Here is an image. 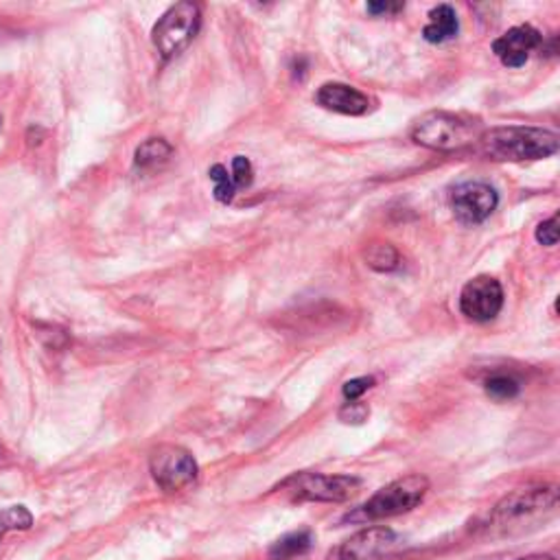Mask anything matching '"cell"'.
Returning a JSON list of instances; mask_svg holds the SVG:
<instances>
[{"mask_svg":"<svg viewBox=\"0 0 560 560\" xmlns=\"http://www.w3.org/2000/svg\"><path fill=\"white\" fill-rule=\"evenodd\" d=\"M480 151L499 162L543 160L558 151V134L540 127H493L480 134Z\"/></svg>","mask_w":560,"mask_h":560,"instance_id":"1","label":"cell"},{"mask_svg":"<svg viewBox=\"0 0 560 560\" xmlns=\"http://www.w3.org/2000/svg\"><path fill=\"white\" fill-rule=\"evenodd\" d=\"M430 493V480L425 475L412 473L390 482L372 495L357 512L348 514L350 521H382L412 512L419 508Z\"/></svg>","mask_w":560,"mask_h":560,"instance_id":"2","label":"cell"},{"mask_svg":"<svg viewBox=\"0 0 560 560\" xmlns=\"http://www.w3.org/2000/svg\"><path fill=\"white\" fill-rule=\"evenodd\" d=\"M480 121L453 112H430L412 127V140L434 151H458L477 142Z\"/></svg>","mask_w":560,"mask_h":560,"instance_id":"3","label":"cell"},{"mask_svg":"<svg viewBox=\"0 0 560 560\" xmlns=\"http://www.w3.org/2000/svg\"><path fill=\"white\" fill-rule=\"evenodd\" d=\"M202 25V12L196 3H177L169 8L162 18L153 25L151 42L155 51L171 60L194 42Z\"/></svg>","mask_w":560,"mask_h":560,"instance_id":"4","label":"cell"},{"mask_svg":"<svg viewBox=\"0 0 560 560\" xmlns=\"http://www.w3.org/2000/svg\"><path fill=\"white\" fill-rule=\"evenodd\" d=\"M558 506L556 486H532L519 488L506 495L493 510L488 525L499 530H512L523 521H532L545 512H551Z\"/></svg>","mask_w":560,"mask_h":560,"instance_id":"5","label":"cell"},{"mask_svg":"<svg viewBox=\"0 0 560 560\" xmlns=\"http://www.w3.org/2000/svg\"><path fill=\"white\" fill-rule=\"evenodd\" d=\"M361 480L354 475H324V473H298L281 484L283 490L296 501L315 503H344L361 490Z\"/></svg>","mask_w":560,"mask_h":560,"instance_id":"6","label":"cell"},{"mask_svg":"<svg viewBox=\"0 0 560 560\" xmlns=\"http://www.w3.org/2000/svg\"><path fill=\"white\" fill-rule=\"evenodd\" d=\"M151 477L164 493H177L189 488L198 480V462L196 458L175 445H162L151 453L149 460Z\"/></svg>","mask_w":560,"mask_h":560,"instance_id":"7","label":"cell"},{"mask_svg":"<svg viewBox=\"0 0 560 560\" xmlns=\"http://www.w3.org/2000/svg\"><path fill=\"white\" fill-rule=\"evenodd\" d=\"M403 549V538L386 525L354 532L337 549V560H393Z\"/></svg>","mask_w":560,"mask_h":560,"instance_id":"8","label":"cell"},{"mask_svg":"<svg viewBox=\"0 0 560 560\" xmlns=\"http://www.w3.org/2000/svg\"><path fill=\"white\" fill-rule=\"evenodd\" d=\"M449 204L460 224L477 226L493 215L499 196L486 182H462L449 194Z\"/></svg>","mask_w":560,"mask_h":560,"instance_id":"9","label":"cell"},{"mask_svg":"<svg viewBox=\"0 0 560 560\" xmlns=\"http://www.w3.org/2000/svg\"><path fill=\"white\" fill-rule=\"evenodd\" d=\"M503 309V287L493 276H475L460 294V311L473 322H490Z\"/></svg>","mask_w":560,"mask_h":560,"instance_id":"10","label":"cell"},{"mask_svg":"<svg viewBox=\"0 0 560 560\" xmlns=\"http://www.w3.org/2000/svg\"><path fill=\"white\" fill-rule=\"evenodd\" d=\"M540 32L530 25H519L493 42V53L501 60L503 66L521 69L527 62L530 53L540 47Z\"/></svg>","mask_w":560,"mask_h":560,"instance_id":"11","label":"cell"},{"mask_svg":"<svg viewBox=\"0 0 560 560\" xmlns=\"http://www.w3.org/2000/svg\"><path fill=\"white\" fill-rule=\"evenodd\" d=\"M315 101L324 110L346 116H361L370 108V99L361 90L339 82H328L320 86V90L315 92Z\"/></svg>","mask_w":560,"mask_h":560,"instance_id":"12","label":"cell"},{"mask_svg":"<svg viewBox=\"0 0 560 560\" xmlns=\"http://www.w3.org/2000/svg\"><path fill=\"white\" fill-rule=\"evenodd\" d=\"M458 32H460V21L456 10L451 5H438L430 12V23L423 29V38L432 45H443L453 40Z\"/></svg>","mask_w":560,"mask_h":560,"instance_id":"13","label":"cell"},{"mask_svg":"<svg viewBox=\"0 0 560 560\" xmlns=\"http://www.w3.org/2000/svg\"><path fill=\"white\" fill-rule=\"evenodd\" d=\"M173 153V147L164 138L145 140L134 153V166L140 171H151L162 166Z\"/></svg>","mask_w":560,"mask_h":560,"instance_id":"14","label":"cell"},{"mask_svg":"<svg viewBox=\"0 0 560 560\" xmlns=\"http://www.w3.org/2000/svg\"><path fill=\"white\" fill-rule=\"evenodd\" d=\"M311 545H313L311 532H307V530L291 532L274 543V547L270 549V556H272V560H296V558L304 556L311 549Z\"/></svg>","mask_w":560,"mask_h":560,"instance_id":"15","label":"cell"},{"mask_svg":"<svg viewBox=\"0 0 560 560\" xmlns=\"http://www.w3.org/2000/svg\"><path fill=\"white\" fill-rule=\"evenodd\" d=\"M365 265L375 272H395L401 265V254L393 244L379 241V244H370L363 252Z\"/></svg>","mask_w":560,"mask_h":560,"instance_id":"16","label":"cell"},{"mask_svg":"<svg viewBox=\"0 0 560 560\" xmlns=\"http://www.w3.org/2000/svg\"><path fill=\"white\" fill-rule=\"evenodd\" d=\"M484 390L495 401H512L519 397L521 384L512 375H493L490 379H486Z\"/></svg>","mask_w":560,"mask_h":560,"instance_id":"17","label":"cell"},{"mask_svg":"<svg viewBox=\"0 0 560 560\" xmlns=\"http://www.w3.org/2000/svg\"><path fill=\"white\" fill-rule=\"evenodd\" d=\"M209 175L215 182V191H213L215 200L222 202V204H231L235 200L237 191H239L237 186H235V182H233L231 171L224 164H215V166H211Z\"/></svg>","mask_w":560,"mask_h":560,"instance_id":"18","label":"cell"},{"mask_svg":"<svg viewBox=\"0 0 560 560\" xmlns=\"http://www.w3.org/2000/svg\"><path fill=\"white\" fill-rule=\"evenodd\" d=\"M34 523L32 512L25 506H12L8 510H0V540L5 538L12 530H29Z\"/></svg>","mask_w":560,"mask_h":560,"instance_id":"19","label":"cell"},{"mask_svg":"<svg viewBox=\"0 0 560 560\" xmlns=\"http://www.w3.org/2000/svg\"><path fill=\"white\" fill-rule=\"evenodd\" d=\"M233 182L237 189H248V186L252 184L254 179V169H252V162L246 158V155H235L233 158Z\"/></svg>","mask_w":560,"mask_h":560,"instance_id":"20","label":"cell"},{"mask_svg":"<svg viewBox=\"0 0 560 560\" xmlns=\"http://www.w3.org/2000/svg\"><path fill=\"white\" fill-rule=\"evenodd\" d=\"M370 416V408L361 401H348L341 410H339V421L348 423V425H361L365 423Z\"/></svg>","mask_w":560,"mask_h":560,"instance_id":"21","label":"cell"},{"mask_svg":"<svg viewBox=\"0 0 560 560\" xmlns=\"http://www.w3.org/2000/svg\"><path fill=\"white\" fill-rule=\"evenodd\" d=\"M372 386H375V379H372V377H357V379L346 382L341 393H344L346 401H359L361 395H365Z\"/></svg>","mask_w":560,"mask_h":560,"instance_id":"22","label":"cell"},{"mask_svg":"<svg viewBox=\"0 0 560 560\" xmlns=\"http://www.w3.org/2000/svg\"><path fill=\"white\" fill-rule=\"evenodd\" d=\"M536 241L551 248L558 244V215H553L551 220L538 224L536 228Z\"/></svg>","mask_w":560,"mask_h":560,"instance_id":"23","label":"cell"},{"mask_svg":"<svg viewBox=\"0 0 560 560\" xmlns=\"http://www.w3.org/2000/svg\"><path fill=\"white\" fill-rule=\"evenodd\" d=\"M406 5L401 3H368L365 10L370 16H390V14H399Z\"/></svg>","mask_w":560,"mask_h":560,"instance_id":"24","label":"cell"},{"mask_svg":"<svg viewBox=\"0 0 560 560\" xmlns=\"http://www.w3.org/2000/svg\"><path fill=\"white\" fill-rule=\"evenodd\" d=\"M519 560H556L551 553H530V556H523Z\"/></svg>","mask_w":560,"mask_h":560,"instance_id":"25","label":"cell"},{"mask_svg":"<svg viewBox=\"0 0 560 560\" xmlns=\"http://www.w3.org/2000/svg\"><path fill=\"white\" fill-rule=\"evenodd\" d=\"M477 560H503V556H486V558H477Z\"/></svg>","mask_w":560,"mask_h":560,"instance_id":"26","label":"cell"}]
</instances>
